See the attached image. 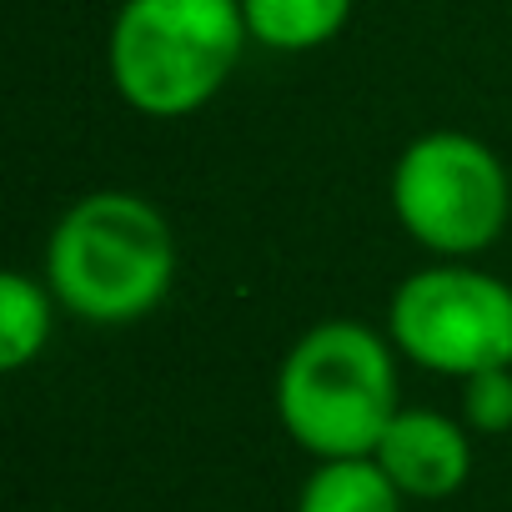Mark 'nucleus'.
<instances>
[{"instance_id": "obj_1", "label": "nucleus", "mask_w": 512, "mask_h": 512, "mask_svg": "<svg viewBox=\"0 0 512 512\" xmlns=\"http://www.w3.org/2000/svg\"><path fill=\"white\" fill-rule=\"evenodd\" d=\"M176 277L166 216L131 191L81 196L51 231L46 282L56 302L86 322L116 327L146 317Z\"/></svg>"}, {"instance_id": "obj_2", "label": "nucleus", "mask_w": 512, "mask_h": 512, "mask_svg": "<svg viewBox=\"0 0 512 512\" xmlns=\"http://www.w3.org/2000/svg\"><path fill=\"white\" fill-rule=\"evenodd\" d=\"M251 41L241 0H121L111 26V86L141 116L206 106Z\"/></svg>"}, {"instance_id": "obj_3", "label": "nucleus", "mask_w": 512, "mask_h": 512, "mask_svg": "<svg viewBox=\"0 0 512 512\" xmlns=\"http://www.w3.org/2000/svg\"><path fill=\"white\" fill-rule=\"evenodd\" d=\"M397 412V362L362 322H322L282 362L277 417L317 462L372 457Z\"/></svg>"}, {"instance_id": "obj_4", "label": "nucleus", "mask_w": 512, "mask_h": 512, "mask_svg": "<svg viewBox=\"0 0 512 512\" xmlns=\"http://www.w3.org/2000/svg\"><path fill=\"white\" fill-rule=\"evenodd\" d=\"M392 211L437 256H472L497 241L507 221L502 161L462 131L417 136L392 171Z\"/></svg>"}, {"instance_id": "obj_5", "label": "nucleus", "mask_w": 512, "mask_h": 512, "mask_svg": "<svg viewBox=\"0 0 512 512\" xmlns=\"http://www.w3.org/2000/svg\"><path fill=\"white\" fill-rule=\"evenodd\" d=\"M392 342L427 372L477 377L512 367V287L472 267H427L407 277L387 312Z\"/></svg>"}, {"instance_id": "obj_6", "label": "nucleus", "mask_w": 512, "mask_h": 512, "mask_svg": "<svg viewBox=\"0 0 512 512\" xmlns=\"http://www.w3.org/2000/svg\"><path fill=\"white\" fill-rule=\"evenodd\" d=\"M372 457L402 487V497H417V502L452 497L467 482V472H472V442H467V432L452 417L427 412V407H402L392 417V427L382 432V442H377Z\"/></svg>"}, {"instance_id": "obj_7", "label": "nucleus", "mask_w": 512, "mask_h": 512, "mask_svg": "<svg viewBox=\"0 0 512 512\" xmlns=\"http://www.w3.org/2000/svg\"><path fill=\"white\" fill-rule=\"evenodd\" d=\"M297 512H402V487L377 457H332L302 482Z\"/></svg>"}, {"instance_id": "obj_8", "label": "nucleus", "mask_w": 512, "mask_h": 512, "mask_svg": "<svg viewBox=\"0 0 512 512\" xmlns=\"http://www.w3.org/2000/svg\"><path fill=\"white\" fill-rule=\"evenodd\" d=\"M241 16L272 51H317L347 26L352 0H241Z\"/></svg>"}, {"instance_id": "obj_9", "label": "nucleus", "mask_w": 512, "mask_h": 512, "mask_svg": "<svg viewBox=\"0 0 512 512\" xmlns=\"http://www.w3.org/2000/svg\"><path fill=\"white\" fill-rule=\"evenodd\" d=\"M51 337V297L36 277L6 272L0 277V367L21 372Z\"/></svg>"}, {"instance_id": "obj_10", "label": "nucleus", "mask_w": 512, "mask_h": 512, "mask_svg": "<svg viewBox=\"0 0 512 512\" xmlns=\"http://www.w3.org/2000/svg\"><path fill=\"white\" fill-rule=\"evenodd\" d=\"M462 417L472 432H507L512 427V367H492V372H477L467 377L462 387Z\"/></svg>"}]
</instances>
